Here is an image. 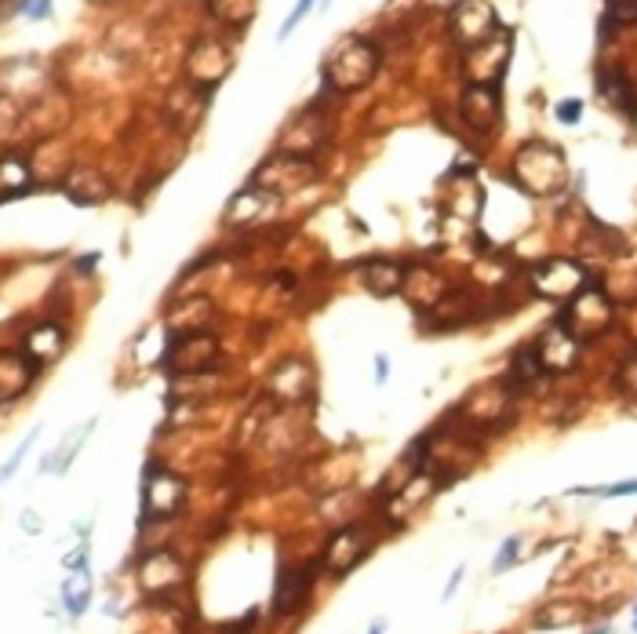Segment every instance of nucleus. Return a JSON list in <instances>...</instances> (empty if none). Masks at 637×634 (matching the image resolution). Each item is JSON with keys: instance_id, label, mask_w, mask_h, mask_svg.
Returning a JSON list of instances; mask_svg holds the SVG:
<instances>
[{"instance_id": "f257e3e1", "label": "nucleus", "mask_w": 637, "mask_h": 634, "mask_svg": "<svg viewBox=\"0 0 637 634\" xmlns=\"http://www.w3.org/2000/svg\"><path fill=\"white\" fill-rule=\"evenodd\" d=\"M379 66H383V52L375 48L368 37L346 33V37H339L321 59V81L328 92H335V95L361 92V88H368L375 81Z\"/></svg>"}, {"instance_id": "f03ea898", "label": "nucleus", "mask_w": 637, "mask_h": 634, "mask_svg": "<svg viewBox=\"0 0 637 634\" xmlns=\"http://www.w3.org/2000/svg\"><path fill=\"white\" fill-rule=\"evenodd\" d=\"M514 405H517V394L507 387V380H488L481 387H474L470 394L463 398V405L455 409L448 420L459 423V434H448V438H485V434H499L510 420H514Z\"/></svg>"}, {"instance_id": "7ed1b4c3", "label": "nucleus", "mask_w": 637, "mask_h": 634, "mask_svg": "<svg viewBox=\"0 0 637 634\" xmlns=\"http://www.w3.org/2000/svg\"><path fill=\"white\" fill-rule=\"evenodd\" d=\"M514 183L521 186V194L528 197H557L568 186V157L561 146L532 139L514 154Z\"/></svg>"}, {"instance_id": "20e7f679", "label": "nucleus", "mask_w": 637, "mask_h": 634, "mask_svg": "<svg viewBox=\"0 0 637 634\" xmlns=\"http://www.w3.org/2000/svg\"><path fill=\"white\" fill-rule=\"evenodd\" d=\"M554 321L561 328H568L579 343H590V339L605 336L608 328L619 321V307H616V299L608 296V288L601 285V281H590L579 296H572L565 303L561 314H557Z\"/></svg>"}, {"instance_id": "39448f33", "label": "nucleus", "mask_w": 637, "mask_h": 634, "mask_svg": "<svg viewBox=\"0 0 637 634\" xmlns=\"http://www.w3.org/2000/svg\"><path fill=\"white\" fill-rule=\"evenodd\" d=\"M528 288H532V296H539V299H550V303H565L579 296L590 281V267L583 263V259H572V256H550V259H539V263H532L528 267Z\"/></svg>"}, {"instance_id": "423d86ee", "label": "nucleus", "mask_w": 637, "mask_h": 634, "mask_svg": "<svg viewBox=\"0 0 637 634\" xmlns=\"http://www.w3.org/2000/svg\"><path fill=\"white\" fill-rule=\"evenodd\" d=\"M263 394H266V401L273 405V409H295V405L314 401V394H317V369L306 358H299V354L284 358V361H277V365L270 369Z\"/></svg>"}, {"instance_id": "0eeeda50", "label": "nucleus", "mask_w": 637, "mask_h": 634, "mask_svg": "<svg viewBox=\"0 0 637 634\" xmlns=\"http://www.w3.org/2000/svg\"><path fill=\"white\" fill-rule=\"evenodd\" d=\"M317 176H321V168H317L314 157H295V154L277 150L270 161L255 168L252 186L270 190L273 197H288V194H299V190L317 183Z\"/></svg>"}, {"instance_id": "6e6552de", "label": "nucleus", "mask_w": 637, "mask_h": 634, "mask_svg": "<svg viewBox=\"0 0 637 634\" xmlns=\"http://www.w3.org/2000/svg\"><path fill=\"white\" fill-rule=\"evenodd\" d=\"M215 361H219V339H215L208 328L172 336V343H168V350H164V369L179 380L208 376V372L215 369Z\"/></svg>"}, {"instance_id": "1a4fd4ad", "label": "nucleus", "mask_w": 637, "mask_h": 634, "mask_svg": "<svg viewBox=\"0 0 637 634\" xmlns=\"http://www.w3.org/2000/svg\"><path fill=\"white\" fill-rule=\"evenodd\" d=\"M234 70V52L223 37H201L193 41V48L186 52V63H182V81H190L193 88H204V92H215Z\"/></svg>"}, {"instance_id": "9d476101", "label": "nucleus", "mask_w": 637, "mask_h": 634, "mask_svg": "<svg viewBox=\"0 0 637 634\" xmlns=\"http://www.w3.org/2000/svg\"><path fill=\"white\" fill-rule=\"evenodd\" d=\"M182 503H186V482H182L175 471H168L164 463L153 460L150 467H146V482H143V518H146V525L175 518Z\"/></svg>"}, {"instance_id": "9b49d317", "label": "nucleus", "mask_w": 637, "mask_h": 634, "mask_svg": "<svg viewBox=\"0 0 637 634\" xmlns=\"http://www.w3.org/2000/svg\"><path fill=\"white\" fill-rule=\"evenodd\" d=\"M499 15L492 8V0H455L448 8V37L459 44V48H477L481 41H488L492 33H499Z\"/></svg>"}, {"instance_id": "f8f14e48", "label": "nucleus", "mask_w": 637, "mask_h": 634, "mask_svg": "<svg viewBox=\"0 0 637 634\" xmlns=\"http://www.w3.org/2000/svg\"><path fill=\"white\" fill-rule=\"evenodd\" d=\"M510 48H514V33L499 30L477 48H466L463 55V73L466 84H499L510 66Z\"/></svg>"}, {"instance_id": "ddd939ff", "label": "nucleus", "mask_w": 637, "mask_h": 634, "mask_svg": "<svg viewBox=\"0 0 637 634\" xmlns=\"http://www.w3.org/2000/svg\"><path fill=\"white\" fill-rule=\"evenodd\" d=\"M372 543H375V532H372L368 522H350V525L332 532V540H328V547L321 554V565L328 573L346 576L354 565H361L364 558H368Z\"/></svg>"}, {"instance_id": "4468645a", "label": "nucleus", "mask_w": 637, "mask_h": 634, "mask_svg": "<svg viewBox=\"0 0 637 634\" xmlns=\"http://www.w3.org/2000/svg\"><path fill=\"white\" fill-rule=\"evenodd\" d=\"M459 117L470 132L492 135L503 124V88L499 84H463Z\"/></svg>"}, {"instance_id": "2eb2a0df", "label": "nucleus", "mask_w": 637, "mask_h": 634, "mask_svg": "<svg viewBox=\"0 0 637 634\" xmlns=\"http://www.w3.org/2000/svg\"><path fill=\"white\" fill-rule=\"evenodd\" d=\"M532 347H536V354L543 361V369L550 372V380L554 376H568V372L579 365V358H583V343H579V339L568 332V328L557 325V321L546 325Z\"/></svg>"}, {"instance_id": "dca6fc26", "label": "nucleus", "mask_w": 637, "mask_h": 634, "mask_svg": "<svg viewBox=\"0 0 637 634\" xmlns=\"http://www.w3.org/2000/svg\"><path fill=\"white\" fill-rule=\"evenodd\" d=\"M59 190L73 201V205L95 208V205H106V201H110L113 183L106 179V172H99V168H91V165H73V168H66V172H62Z\"/></svg>"}, {"instance_id": "f3484780", "label": "nucleus", "mask_w": 637, "mask_h": 634, "mask_svg": "<svg viewBox=\"0 0 637 634\" xmlns=\"http://www.w3.org/2000/svg\"><path fill=\"white\" fill-rule=\"evenodd\" d=\"M139 580L146 591H150V598H164L186 584V565H182L179 554L172 551H150L139 562Z\"/></svg>"}, {"instance_id": "a211bd4d", "label": "nucleus", "mask_w": 637, "mask_h": 634, "mask_svg": "<svg viewBox=\"0 0 637 634\" xmlns=\"http://www.w3.org/2000/svg\"><path fill=\"white\" fill-rule=\"evenodd\" d=\"M41 376V365L26 350H0V405H11L26 394Z\"/></svg>"}, {"instance_id": "6ab92c4d", "label": "nucleus", "mask_w": 637, "mask_h": 634, "mask_svg": "<svg viewBox=\"0 0 637 634\" xmlns=\"http://www.w3.org/2000/svg\"><path fill=\"white\" fill-rule=\"evenodd\" d=\"M208 99L212 92H204V88H193L190 81H179L172 92L164 99V117L172 124L175 132H193L204 117V110H208Z\"/></svg>"}, {"instance_id": "aec40b11", "label": "nucleus", "mask_w": 637, "mask_h": 634, "mask_svg": "<svg viewBox=\"0 0 637 634\" xmlns=\"http://www.w3.org/2000/svg\"><path fill=\"white\" fill-rule=\"evenodd\" d=\"M452 285L445 281V274H441L437 267H430V263H408V274H405V296L408 303L419 310V314H430L437 307L441 299H445V292Z\"/></svg>"}, {"instance_id": "412c9836", "label": "nucleus", "mask_w": 637, "mask_h": 634, "mask_svg": "<svg viewBox=\"0 0 637 634\" xmlns=\"http://www.w3.org/2000/svg\"><path fill=\"white\" fill-rule=\"evenodd\" d=\"M277 205H281V197H273L270 190H259V186L248 183L241 194H234V201L226 205L223 223L237 226V230H255V226L263 223Z\"/></svg>"}, {"instance_id": "4be33fe9", "label": "nucleus", "mask_w": 637, "mask_h": 634, "mask_svg": "<svg viewBox=\"0 0 637 634\" xmlns=\"http://www.w3.org/2000/svg\"><path fill=\"white\" fill-rule=\"evenodd\" d=\"M328 143V128H325V113L317 110H303L299 117L288 124V132L281 135V154H295V157H314L321 146Z\"/></svg>"}, {"instance_id": "5701e85b", "label": "nucleus", "mask_w": 637, "mask_h": 634, "mask_svg": "<svg viewBox=\"0 0 637 634\" xmlns=\"http://www.w3.org/2000/svg\"><path fill=\"white\" fill-rule=\"evenodd\" d=\"M317 569H321V562L299 565V569H284L281 580H277V591H273V613L277 616L299 613V609L306 605V598H310Z\"/></svg>"}, {"instance_id": "b1692460", "label": "nucleus", "mask_w": 637, "mask_h": 634, "mask_svg": "<svg viewBox=\"0 0 637 634\" xmlns=\"http://www.w3.org/2000/svg\"><path fill=\"white\" fill-rule=\"evenodd\" d=\"M503 380H507V387L517 394H532V390H539L546 380H550V372L543 369V361L536 354V347L532 343H521L514 350V358H510V365L503 372Z\"/></svg>"}, {"instance_id": "393cba45", "label": "nucleus", "mask_w": 637, "mask_h": 634, "mask_svg": "<svg viewBox=\"0 0 637 634\" xmlns=\"http://www.w3.org/2000/svg\"><path fill=\"white\" fill-rule=\"evenodd\" d=\"M357 274H361V285L372 296H397L405 288L408 263H401V259H364Z\"/></svg>"}, {"instance_id": "a878e982", "label": "nucleus", "mask_w": 637, "mask_h": 634, "mask_svg": "<svg viewBox=\"0 0 637 634\" xmlns=\"http://www.w3.org/2000/svg\"><path fill=\"white\" fill-rule=\"evenodd\" d=\"M22 350H26V354L44 369L48 361H55L66 350V328L55 321V317H44V321H37L26 332V339H22Z\"/></svg>"}, {"instance_id": "bb28decb", "label": "nucleus", "mask_w": 637, "mask_h": 634, "mask_svg": "<svg viewBox=\"0 0 637 634\" xmlns=\"http://www.w3.org/2000/svg\"><path fill=\"white\" fill-rule=\"evenodd\" d=\"M33 161L26 154H0V201H11V197H22L26 190H33Z\"/></svg>"}, {"instance_id": "cd10ccee", "label": "nucleus", "mask_w": 637, "mask_h": 634, "mask_svg": "<svg viewBox=\"0 0 637 634\" xmlns=\"http://www.w3.org/2000/svg\"><path fill=\"white\" fill-rule=\"evenodd\" d=\"M598 95L605 99L608 106H616L619 113L637 110V92H634L627 70H619V66H601L598 70Z\"/></svg>"}, {"instance_id": "c85d7f7f", "label": "nucleus", "mask_w": 637, "mask_h": 634, "mask_svg": "<svg viewBox=\"0 0 637 634\" xmlns=\"http://www.w3.org/2000/svg\"><path fill=\"white\" fill-rule=\"evenodd\" d=\"M204 8H208V15L219 22V26L244 33L248 22L255 19L259 0H204Z\"/></svg>"}, {"instance_id": "c756f323", "label": "nucleus", "mask_w": 637, "mask_h": 634, "mask_svg": "<svg viewBox=\"0 0 637 634\" xmlns=\"http://www.w3.org/2000/svg\"><path fill=\"white\" fill-rule=\"evenodd\" d=\"M91 430H95V420H88V423H81V427H73L70 430V434H66V441H62V445L59 449H55L52 452V456L48 460H44V474H62L66 467H70V463H73V456H77V449H81L84 445V438L91 434Z\"/></svg>"}, {"instance_id": "7c9ffc66", "label": "nucleus", "mask_w": 637, "mask_h": 634, "mask_svg": "<svg viewBox=\"0 0 637 634\" xmlns=\"http://www.w3.org/2000/svg\"><path fill=\"white\" fill-rule=\"evenodd\" d=\"M587 609L583 605H546L536 613V627L550 631V627H576L583 624Z\"/></svg>"}, {"instance_id": "2f4dec72", "label": "nucleus", "mask_w": 637, "mask_h": 634, "mask_svg": "<svg viewBox=\"0 0 637 634\" xmlns=\"http://www.w3.org/2000/svg\"><path fill=\"white\" fill-rule=\"evenodd\" d=\"M62 602L70 609V616H81L88 602H91V580H88V569L81 576H70V580L62 584Z\"/></svg>"}, {"instance_id": "473e14b6", "label": "nucleus", "mask_w": 637, "mask_h": 634, "mask_svg": "<svg viewBox=\"0 0 637 634\" xmlns=\"http://www.w3.org/2000/svg\"><path fill=\"white\" fill-rule=\"evenodd\" d=\"M612 387H616L627 401H637V347L619 361L616 372H612Z\"/></svg>"}, {"instance_id": "72a5a7b5", "label": "nucleus", "mask_w": 637, "mask_h": 634, "mask_svg": "<svg viewBox=\"0 0 637 634\" xmlns=\"http://www.w3.org/2000/svg\"><path fill=\"white\" fill-rule=\"evenodd\" d=\"M19 124H22V110L19 103L11 95H0V143H8L11 135L19 132Z\"/></svg>"}, {"instance_id": "f704fd0d", "label": "nucleus", "mask_w": 637, "mask_h": 634, "mask_svg": "<svg viewBox=\"0 0 637 634\" xmlns=\"http://www.w3.org/2000/svg\"><path fill=\"white\" fill-rule=\"evenodd\" d=\"M605 19L616 26H634L637 22V0H605Z\"/></svg>"}, {"instance_id": "c9c22d12", "label": "nucleus", "mask_w": 637, "mask_h": 634, "mask_svg": "<svg viewBox=\"0 0 637 634\" xmlns=\"http://www.w3.org/2000/svg\"><path fill=\"white\" fill-rule=\"evenodd\" d=\"M37 434H41V427H33L26 438L19 441V449L11 452V460L4 463V467H0V482H8V478H15V471L22 467V460H26V452L33 449V441H37Z\"/></svg>"}, {"instance_id": "e433bc0d", "label": "nucleus", "mask_w": 637, "mask_h": 634, "mask_svg": "<svg viewBox=\"0 0 637 634\" xmlns=\"http://www.w3.org/2000/svg\"><path fill=\"white\" fill-rule=\"evenodd\" d=\"M572 496H601V500H616V496H637V478L601 485V489H572Z\"/></svg>"}, {"instance_id": "4c0bfd02", "label": "nucleus", "mask_w": 637, "mask_h": 634, "mask_svg": "<svg viewBox=\"0 0 637 634\" xmlns=\"http://www.w3.org/2000/svg\"><path fill=\"white\" fill-rule=\"evenodd\" d=\"M314 4H317V0H299V4L292 8V15L284 19V26H281V33H277V41H288L292 33H295V26H299V22L314 11Z\"/></svg>"}, {"instance_id": "58836bf2", "label": "nucleus", "mask_w": 637, "mask_h": 634, "mask_svg": "<svg viewBox=\"0 0 637 634\" xmlns=\"http://www.w3.org/2000/svg\"><path fill=\"white\" fill-rule=\"evenodd\" d=\"M517 547H521V540L517 536H510L503 547H499V554H496V562H492V573H507L510 565L517 562Z\"/></svg>"}, {"instance_id": "ea45409f", "label": "nucleus", "mask_w": 637, "mask_h": 634, "mask_svg": "<svg viewBox=\"0 0 637 634\" xmlns=\"http://www.w3.org/2000/svg\"><path fill=\"white\" fill-rule=\"evenodd\" d=\"M557 121L561 124H579V113H583V103L579 99H565V103H557Z\"/></svg>"}, {"instance_id": "a19ab883", "label": "nucleus", "mask_w": 637, "mask_h": 634, "mask_svg": "<svg viewBox=\"0 0 637 634\" xmlns=\"http://www.w3.org/2000/svg\"><path fill=\"white\" fill-rule=\"evenodd\" d=\"M19 8L26 11L30 19H48V11H52V0H22Z\"/></svg>"}, {"instance_id": "79ce46f5", "label": "nucleus", "mask_w": 637, "mask_h": 634, "mask_svg": "<svg viewBox=\"0 0 637 634\" xmlns=\"http://www.w3.org/2000/svg\"><path fill=\"white\" fill-rule=\"evenodd\" d=\"M386 380H390V358H386V354H375V383L383 387Z\"/></svg>"}, {"instance_id": "37998d69", "label": "nucleus", "mask_w": 637, "mask_h": 634, "mask_svg": "<svg viewBox=\"0 0 637 634\" xmlns=\"http://www.w3.org/2000/svg\"><path fill=\"white\" fill-rule=\"evenodd\" d=\"M99 252H88V256H81V259H77V274H91V270H95L99 267Z\"/></svg>"}, {"instance_id": "c03bdc74", "label": "nucleus", "mask_w": 637, "mask_h": 634, "mask_svg": "<svg viewBox=\"0 0 637 634\" xmlns=\"http://www.w3.org/2000/svg\"><path fill=\"white\" fill-rule=\"evenodd\" d=\"M252 624H255V613H248L241 624H226L223 634H248V631H252Z\"/></svg>"}, {"instance_id": "a18cd8bd", "label": "nucleus", "mask_w": 637, "mask_h": 634, "mask_svg": "<svg viewBox=\"0 0 637 634\" xmlns=\"http://www.w3.org/2000/svg\"><path fill=\"white\" fill-rule=\"evenodd\" d=\"M459 580H463V565L452 573V580H448V587H445V595H441V598H445V602H448V598H452L455 591H459Z\"/></svg>"}, {"instance_id": "49530a36", "label": "nucleus", "mask_w": 637, "mask_h": 634, "mask_svg": "<svg viewBox=\"0 0 637 634\" xmlns=\"http://www.w3.org/2000/svg\"><path fill=\"white\" fill-rule=\"evenodd\" d=\"M627 328H630V336H634V343H637V299H634V307L627 310Z\"/></svg>"}, {"instance_id": "de8ad7c7", "label": "nucleus", "mask_w": 637, "mask_h": 634, "mask_svg": "<svg viewBox=\"0 0 637 634\" xmlns=\"http://www.w3.org/2000/svg\"><path fill=\"white\" fill-rule=\"evenodd\" d=\"M22 529L37 532V529H41V525H37V514H30V511H26V514H22Z\"/></svg>"}, {"instance_id": "09e8293b", "label": "nucleus", "mask_w": 637, "mask_h": 634, "mask_svg": "<svg viewBox=\"0 0 637 634\" xmlns=\"http://www.w3.org/2000/svg\"><path fill=\"white\" fill-rule=\"evenodd\" d=\"M386 631V620H375V624H372V631L368 634H383Z\"/></svg>"}, {"instance_id": "8fccbe9b", "label": "nucleus", "mask_w": 637, "mask_h": 634, "mask_svg": "<svg viewBox=\"0 0 637 634\" xmlns=\"http://www.w3.org/2000/svg\"><path fill=\"white\" fill-rule=\"evenodd\" d=\"M594 634H608V627H601V631H594Z\"/></svg>"}, {"instance_id": "3c124183", "label": "nucleus", "mask_w": 637, "mask_h": 634, "mask_svg": "<svg viewBox=\"0 0 637 634\" xmlns=\"http://www.w3.org/2000/svg\"><path fill=\"white\" fill-rule=\"evenodd\" d=\"M634 631H637V609H634Z\"/></svg>"}, {"instance_id": "603ef678", "label": "nucleus", "mask_w": 637, "mask_h": 634, "mask_svg": "<svg viewBox=\"0 0 637 634\" xmlns=\"http://www.w3.org/2000/svg\"><path fill=\"white\" fill-rule=\"evenodd\" d=\"M0 8H4V0H0Z\"/></svg>"}]
</instances>
